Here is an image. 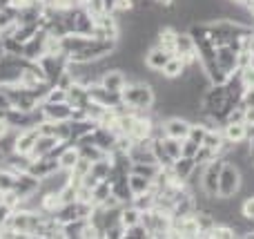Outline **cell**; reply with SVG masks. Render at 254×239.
<instances>
[{"instance_id": "obj_1", "label": "cell", "mask_w": 254, "mask_h": 239, "mask_svg": "<svg viewBox=\"0 0 254 239\" xmlns=\"http://www.w3.org/2000/svg\"><path fill=\"white\" fill-rule=\"evenodd\" d=\"M241 179H243L241 170H239L234 163L225 161L223 168H221V174H219V197H234V195H239Z\"/></svg>"}, {"instance_id": "obj_2", "label": "cell", "mask_w": 254, "mask_h": 239, "mask_svg": "<svg viewBox=\"0 0 254 239\" xmlns=\"http://www.w3.org/2000/svg\"><path fill=\"white\" fill-rule=\"evenodd\" d=\"M225 159L223 157H216L214 161L203 165V179H201V190L207 197H219V174L223 168Z\"/></svg>"}, {"instance_id": "obj_3", "label": "cell", "mask_w": 254, "mask_h": 239, "mask_svg": "<svg viewBox=\"0 0 254 239\" xmlns=\"http://www.w3.org/2000/svg\"><path fill=\"white\" fill-rule=\"evenodd\" d=\"M87 89H89V98L103 107H116L123 103V96H121L119 92H110V89L103 87L101 83H92Z\"/></svg>"}, {"instance_id": "obj_4", "label": "cell", "mask_w": 254, "mask_h": 239, "mask_svg": "<svg viewBox=\"0 0 254 239\" xmlns=\"http://www.w3.org/2000/svg\"><path fill=\"white\" fill-rule=\"evenodd\" d=\"M45 36H47V31L40 27V29L36 31V36H31L27 43H22V56H25L27 61L38 63L40 58L45 56Z\"/></svg>"}, {"instance_id": "obj_5", "label": "cell", "mask_w": 254, "mask_h": 239, "mask_svg": "<svg viewBox=\"0 0 254 239\" xmlns=\"http://www.w3.org/2000/svg\"><path fill=\"white\" fill-rule=\"evenodd\" d=\"M190 121L188 119H183V116H179V114H172V116H167L165 121H163V132H165V137H172V139H188V134H190Z\"/></svg>"}, {"instance_id": "obj_6", "label": "cell", "mask_w": 254, "mask_h": 239, "mask_svg": "<svg viewBox=\"0 0 254 239\" xmlns=\"http://www.w3.org/2000/svg\"><path fill=\"white\" fill-rule=\"evenodd\" d=\"M40 132L38 128H22L16 132V141H13V152L18 155H31L36 141H38Z\"/></svg>"}, {"instance_id": "obj_7", "label": "cell", "mask_w": 254, "mask_h": 239, "mask_svg": "<svg viewBox=\"0 0 254 239\" xmlns=\"http://www.w3.org/2000/svg\"><path fill=\"white\" fill-rule=\"evenodd\" d=\"M40 107H43V114L47 121H56V123H61V121H71V112H74V107L69 105V103H47L43 101L40 103Z\"/></svg>"}, {"instance_id": "obj_8", "label": "cell", "mask_w": 254, "mask_h": 239, "mask_svg": "<svg viewBox=\"0 0 254 239\" xmlns=\"http://www.w3.org/2000/svg\"><path fill=\"white\" fill-rule=\"evenodd\" d=\"M127 80H129V76L125 74L123 70H119V67H114V70H107L101 74V79H98V83L103 85V87H107L110 92H123V87L127 85Z\"/></svg>"}, {"instance_id": "obj_9", "label": "cell", "mask_w": 254, "mask_h": 239, "mask_svg": "<svg viewBox=\"0 0 254 239\" xmlns=\"http://www.w3.org/2000/svg\"><path fill=\"white\" fill-rule=\"evenodd\" d=\"M38 188H40V179L34 177V174L27 170V172H20L16 177V186H13V190H16V195L20 197V199H25V197L36 195Z\"/></svg>"}, {"instance_id": "obj_10", "label": "cell", "mask_w": 254, "mask_h": 239, "mask_svg": "<svg viewBox=\"0 0 254 239\" xmlns=\"http://www.w3.org/2000/svg\"><path fill=\"white\" fill-rule=\"evenodd\" d=\"M170 56H172V54L165 52L163 47L152 45V47H147V52H145V67H147V70L163 72V67H165L167 61H170Z\"/></svg>"}, {"instance_id": "obj_11", "label": "cell", "mask_w": 254, "mask_h": 239, "mask_svg": "<svg viewBox=\"0 0 254 239\" xmlns=\"http://www.w3.org/2000/svg\"><path fill=\"white\" fill-rule=\"evenodd\" d=\"M237 56H239V52H234L230 45H219V47H216V65H219L221 70H225L228 74L239 70Z\"/></svg>"}, {"instance_id": "obj_12", "label": "cell", "mask_w": 254, "mask_h": 239, "mask_svg": "<svg viewBox=\"0 0 254 239\" xmlns=\"http://www.w3.org/2000/svg\"><path fill=\"white\" fill-rule=\"evenodd\" d=\"M56 170H58V157H52V155L40 157V159H34L31 161V165H29V172L34 174V177H38V179L47 177V174L56 172Z\"/></svg>"}, {"instance_id": "obj_13", "label": "cell", "mask_w": 254, "mask_h": 239, "mask_svg": "<svg viewBox=\"0 0 254 239\" xmlns=\"http://www.w3.org/2000/svg\"><path fill=\"white\" fill-rule=\"evenodd\" d=\"M89 101H92V98H89L87 85L76 83V80H74V85L67 89V103H69L71 107H85Z\"/></svg>"}, {"instance_id": "obj_14", "label": "cell", "mask_w": 254, "mask_h": 239, "mask_svg": "<svg viewBox=\"0 0 254 239\" xmlns=\"http://www.w3.org/2000/svg\"><path fill=\"white\" fill-rule=\"evenodd\" d=\"M176 36H179V31H176L174 27L163 25L161 29H158V34H156V45L158 47H163L165 52L174 54L176 52Z\"/></svg>"}, {"instance_id": "obj_15", "label": "cell", "mask_w": 254, "mask_h": 239, "mask_svg": "<svg viewBox=\"0 0 254 239\" xmlns=\"http://www.w3.org/2000/svg\"><path fill=\"white\" fill-rule=\"evenodd\" d=\"M78 159H80L78 146H76V143H67V146L61 150V155H58V168L71 172V168L76 165V161H78Z\"/></svg>"}, {"instance_id": "obj_16", "label": "cell", "mask_w": 254, "mask_h": 239, "mask_svg": "<svg viewBox=\"0 0 254 239\" xmlns=\"http://www.w3.org/2000/svg\"><path fill=\"white\" fill-rule=\"evenodd\" d=\"M56 146H58V139H56V137H52V134H40L38 141H36V146H34V150H31V155H29L31 161H34V159H40V157L52 155Z\"/></svg>"}, {"instance_id": "obj_17", "label": "cell", "mask_w": 254, "mask_h": 239, "mask_svg": "<svg viewBox=\"0 0 254 239\" xmlns=\"http://www.w3.org/2000/svg\"><path fill=\"white\" fill-rule=\"evenodd\" d=\"M89 43H92L89 36H80V34H74V31H69V34L63 36V49H65L67 58H69V54L80 52V49H83L85 45H89Z\"/></svg>"}, {"instance_id": "obj_18", "label": "cell", "mask_w": 254, "mask_h": 239, "mask_svg": "<svg viewBox=\"0 0 254 239\" xmlns=\"http://www.w3.org/2000/svg\"><path fill=\"white\" fill-rule=\"evenodd\" d=\"M196 168V159H190V157H179V159L172 163V174H174L179 181H188V177L194 172Z\"/></svg>"}, {"instance_id": "obj_19", "label": "cell", "mask_w": 254, "mask_h": 239, "mask_svg": "<svg viewBox=\"0 0 254 239\" xmlns=\"http://www.w3.org/2000/svg\"><path fill=\"white\" fill-rule=\"evenodd\" d=\"M221 132H223V137L228 139L230 143H241L248 139L246 123H225L223 128H221Z\"/></svg>"}, {"instance_id": "obj_20", "label": "cell", "mask_w": 254, "mask_h": 239, "mask_svg": "<svg viewBox=\"0 0 254 239\" xmlns=\"http://www.w3.org/2000/svg\"><path fill=\"white\" fill-rule=\"evenodd\" d=\"M223 143H225V139H223V132H221V130H207L205 132L203 146L214 150L216 155H221V157H223Z\"/></svg>"}, {"instance_id": "obj_21", "label": "cell", "mask_w": 254, "mask_h": 239, "mask_svg": "<svg viewBox=\"0 0 254 239\" xmlns=\"http://www.w3.org/2000/svg\"><path fill=\"white\" fill-rule=\"evenodd\" d=\"M127 186H129V190H131L134 197L152 190V181L145 179V177H140V174H136V172H129V177H127Z\"/></svg>"}, {"instance_id": "obj_22", "label": "cell", "mask_w": 254, "mask_h": 239, "mask_svg": "<svg viewBox=\"0 0 254 239\" xmlns=\"http://www.w3.org/2000/svg\"><path fill=\"white\" fill-rule=\"evenodd\" d=\"M183 70H185L183 58L176 56V54H172L170 61H167L165 67H163V74H165L167 79H181V76H183Z\"/></svg>"}, {"instance_id": "obj_23", "label": "cell", "mask_w": 254, "mask_h": 239, "mask_svg": "<svg viewBox=\"0 0 254 239\" xmlns=\"http://www.w3.org/2000/svg\"><path fill=\"white\" fill-rule=\"evenodd\" d=\"M110 195H112V181L110 179H103V181H98L96 186L92 188V204L94 206L103 204Z\"/></svg>"}, {"instance_id": "obj_24", "label": "cell", "mask_w": 254, "mask_h": 239, "mask_svg": "<svg viewBox=\"0 0 254 239\" xmlns=\"http://www.w3.org/2000/svg\"><path fill=\"white\" fill-rule=\"evenodd\" d=\"M138 222H140V210L134 204H125L123 210H121V224H123V228H129Z\"/></svg>"}, {"instance_id": "obj_25", "label": "cell", "mask_w": 254, "mask_h": 239, "mask_svg": "<svg viewBox=\"0 0 254 239\" xmlns=\"http://www.w3.org/2000/svg\"><path fill=\"white\" fill-rule=\"evenodd\" d=\"M87 219H74V222L63 224V237L65 239H80L83 237V226Z\"/></svg>"}, {"instance_id": "obj_26", "label": "cell", "mask_w": 254, "mask_h": 239, "mask_svg": "<svg viewBox=\"0 0 254 239\" xmlns=\"http://www.w3.org/2000/svg\"><path fill=\"white\" fill-rule=\"evenodd\" d=\"M16 177L18 174L11 172L7 165H0V195L13 190V186H16Z\"/></svg>"}, {"instance_id": "obj_27", "label": "cell", "mask_w": 254, "mask_h": 239, "mask_svg": "<svg viewBox=\"0 0 254 239\" xmlns=\"http://www.w3.org/2000/svg\"><path fill=\"white\" fill-rule=\"evenodd\" d=\"M54 217H56L61 224H67V222H74V219H78V213H76V201H71V204H63Z\"/></svg>"}, {"instance_id": "obj_28", "label": "cell", "mask_w": 254, "mask_h": 239, "mask_svg": "<svg viewBox=\"0 0 254 239\" xmlns=\"http://www.w3.org/2000/svg\"><path fill=\"white\" fill-rule=\"evenodd\" d=\"M89 170H92V161L80 157V159L76 161V165L71 168V179H74V181H83V179L89 174Z\"/></svg>"}, {"instance_id": "obj_29", "label": "cell", "mask_w": 254, "mask_h": 239, "mask_svg": "<svg viewBox=\"0 0 254 239\" xmlns=\"http://www.w3.org/2000/svg\"><path fill=\"white\" fill-rule=\"evenodd\" d=\"M158 165L156 163H131V170L129 172H136V174H140V177H145V179H149L152 181L154 177L158 174Z\"/></svg>"}, {"instance_id": "obj_30", "label": "cell", "mask_w": 254, "mask_h": 239, "mask_svg": "<svg viewBox=\"0 0 254 239\" xmlns=\"http://www.w3.org/2000/svg\"><path fill=\"white\" fill-rule=\"evenodd\" d=\"M163 148H165V152L172 157V159H179L181 157V139H172V137H163Z\"/></svg>"}, {"instance_id": "obj_31", "label": "cell", "mask_w": 254, "mask_h": 239, "mask_svg": "<svg viewBox=\"0 0 254 239\" xmlns=\"http://www.w3.org/2000/svg\"><path fill=\"white\" fill-rule=\"evenodd\" d=\"M198 150H201V143L192 141V139H183V141H181V157L194 159V157L198 155Z\"/></svg>"}, {"instance_id": "obj_32", "label": "cell", "mask_w": 254, "mask_h": 239, "mask_svg": "<svg viewBox=\"0 0 254 239\" xmlns=\"http://www.w3.org/2000/svg\"><path fill=\"white\" fill-rule=\"evenodd\" d=\"M205 132H207L205 123L196 121V123L190 125V134H188V139H192V141H196V143H201V146H203V139H205Z\"/></svg>"}, {"instance_id": "obj_33", "label": "cell", "mask_w": 254, "mask_h": 239, "mask_svg": "<svg viewBox=\"0 0 254 239\" xmlns=\"http://www.w3.org/2000/svg\"><path fill=\"white\" fill-rule=\"evenodd\" d=\"M45 101H47V103H65V101H67V89L58 87V85H52Z\"/></svg>"}, {"instance_id": "obj_34", "label": "cell", "mask_w": 254, "mask_h": 239, "mask_svg": "<svg viewBox=\"0 0 254 239\" xmlns=\"http://www.w3.org/2000/svg\"><path fill=\"white\" fill-rule=\"evenodd\" d=\"M145 237H149V233L140 222L134 224V226H129V228H125V239H145Z\"/></svg>"}, {"instance_id": "obj_35", "label": "cell", "mask_w": 254, "mask_h": 239, "mask_svg": "<svg viewBox=\"0 0 254 239\" xmlns=\"http://www.w3.org/2000/svg\"><path fill=\"white\" fill-rule=\"evenodd\" d=\"M216 157H221V155H216V152H214V150H210V148L201 146V150H198V155L194 157V159H196V163H198V165H205V163H210V161H214Z\"/></svg>"}, {"instance_id": "obj_36", "label": "cell", "mask_w": 254, "mask_h": 239, "mask_svg": "<svg viewBox=\"0 0 254 239\" xmlns=\"http://www.w3.org/2000/svg\"><path fill=\"white\" fill-rule=\"evenodd\" d=\"M239 76H241V80H243L246 87H254V65L241 67V70H239Z\"/></svg>"}, {"instance_id": "obj_37", "label": "cell", "mask_w": 254, "mask_h": 239, "mask_svg": "<svg viewBox=\"0 0 254 239\" xmlns=\"http://www.w3.org/2000/svg\"><path fill=\"white\" fill-rule=\"evenodd\" d=\"M241 213L246 215L248 219H252V222H254V195L246 197V199L241 201Z\"/></svg>"}, {"instance_id": "obj_38", "label": "cell", "mask_w": 254, "mask_h": 239, "mask_svg": "<svg viewBox=\"0 0 254 239\" xmlns=\"http://www.w3.org/2000/svg\"><path fill=\"white\" fill-rule=\"evenodd\" d=\"M11 215H13V208H11V206H7V204H2V201H0V228H2L4 224H9Z\"/></svg>"}, {"instance_id": "obj_39", "label": "cell", "mask_w": 254, "mask_h": 239, "mask_svg": "<svg viewBox=\"0 0 254 239\" xmlns=\"http://www.w3.org/2000/svg\"><path fill=\"white\" fill-rule=\"evenodd\" d=\"M154 2H156V4H161V7H174V2H176V0H154Z\"/></svg>"}, {"instance_id": "obj_40", "label": "cell", "mask_w": 254, "mask_h": 239, "mask_svg": "<svg viewBox=\"0 0 254 239\" xmlns=\"http://www.w3.org/2000/svg\"><path fill=\"white\" fill-rule=\"evenodd\" d=\"M11 4V0H0V9H4V7H9Z\"/></svg>"}, {"instance_id": "obj_41", "label": "cell", "mask_w": 254, "mask_h": 239, "mask_svg": "<svg viewBox=\"0 0 254 239\" xmlns=\"http://www.w3.org/2000/svg\"><path fill=\"white\" fill-rule=\"evenodd\" d=\"M85 2H87V0H80V4H85Z\"/></svg>"}]
</instances>
